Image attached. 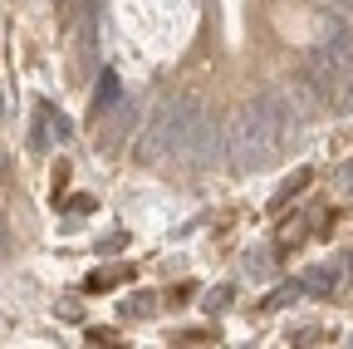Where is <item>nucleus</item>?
<instances>
[{
    "instance_id": "nucleus-1",
    "label": "nucleus",
    "mask_w": 353,
    "mask_h": 349,
    "mask_svg": "<svg viewBox=\"0 0 353 349\" xmlns=\"http://www.w3.org/2000/svg\"><path fill=\"white\" fill-rule=\"evenodd\" d=\"M294 128H299V118L290 113V99H285V94L245 99V104L231 113V128H226V158H231V167H236V172L270 167Z\"/></svg>"
},
{
    "instance_id": "nucleus-2",
    "label": "nucleus",
    "mask_w": 353,
    "mask_h": 349,
    "mask_svg": "<svg viewBox=\"0 0 353 349\" xmlns=\"http://www.w3.org/2000/svg\"><path fill=\"white\" fill-rule=\"evenodd\" d=\"M216 153H221V138H216V123L201 109V99H162L157 104L148 133H143V158L148 162L176 158V162L206 167V162H216Z\"/></svg>"
},
{
    "instance_id": "nucleus-3",
    "label": "nucleus",
    "mask_w": 353,
    "mask_h": 349,
    "mask_svg": "<svg viewBox=\"0 0 353 349\" xmlns=\"http://www.w3.org/2000/svg\"><path fill=\"white\" fill-rule=\"evenodd\" d=\"M50 133H54V138L64 143V138L74 133V128H69V118H64V113H59V109H54L50 99H39V123H34V133H30V143H34V148L44 153V148H50Z\"/></svg>"
},
{
    "instance_id": "nucleus-4",
    "label": "nucleus",
    "mask_w": 353,
    "mask_h": 349,
    "mask_svg": "<svg viewBox=\"0 0 353 349\" xmlns=\"http://www.w3.org/2000/svg\"><path fill=\"white\" fill-rule=\"evenodd\" d=\"M118 99H123V89H118V79H113V74L103 69V74H99V89H94V113H108V109H113Z\"/></svg>"
},
{
    "instance_id": "nucleus-5",
    "label": "nucleus",
    "mask_w": 353,
    "mask_h": 349,
    "mask_svg": "<svg viewBox=\"0 0 353 349\" xmlns=\"http://www.w3.org/2000/svg\"><path fill=\"white\" fill-rule=\"evenodd\" d=\"M334 285H339V266H314V271L304 276V290L309 295H329Z\"/></svg>"
},
{
    "instance_id": "nucleus-6",
    "label": "nucleus",
    "mask_w": 353,
    "mask_h": 349,
    "mask_svg": "<svg viewBox=\"0 0 353 349\" xmlns=\"http://www.w3.org/2000/svg\"><path fill=\"white\" fill-rule=\"evenodd\" d=\"M329 104H334L339 113H353V64L343 69V79H339L334 89H329Z\"/></svg>"
},
{
    "instance_id": "nucleus-7",
    "label": "nucleus",
    "mask_w": 353,
    "mask_h": 349,
    "mask_svg": "<svg viewBox=\"0 0 353 349\" xmlns=\"http://www.w3.org/2000/svg\"><path fill=\"white\" fill-rule=\"evenodd\" d=\"M265 271H270V256H265V251H250V256H245V276H250V281H265Z\"/></svg>"
},
{
    "instance_id": "nucleus-8",
    "label": "nucleus",
    "mask_w": 353,
    "mask_h": 349,
    "mask_svg": "<svg viewBox=\"0 0 353 349\" xmlns=\"http://www.w3.org/2000/svg\"><path fill=\"white\" fill-rule=\"evenodd\" d=\"M148 300H152V295H138V300H128V305H123V315H148V310H152Z\"/></svg>"
},
{
    "instance_id": "nucleus-9",
    "label": "nucleus",
    "mask_w": 353,
    "mask_h": 349,
    "mask_svg": "<svg viewBox=\"0 0 353 349\" xmlns=\"http://www.w3.org/2000/svg\"><path fill=\"white\" fill-rule=\"evenodd\" d=\"M226 300H231V285H221V290H216L206 305H211V310H226Z\"/></svg>"
},
{
    "instance_id": "nucleus-10",
    "label": "nucleus",
    "mask_w": 353,
    "mask_h": 349,
    "mask_svg": "<svg viewBox=\"0 0 353 349\" xmlns=\"http://www.w3.org/2000/svg\"><path fill=\"white\" fill-rule=\"evenodd\" d=\"M329 6H334V10H353V0H329Z\"/></svg>"
},
{
    "instance_id": "nucleus-11",
    "label": "nucleus",
    "mask_w": 353,
    "mask_h": 349,
    "mask_svg": "<svg viewBox=\"0 0 353 349\" xmlns=\"http://www.w3.org/2000/svg\"><path fill=\"white\" fill-rule=\"evenodd\" d=\"M348 261H353V256H348ZM348 271H353V266H348Z\"/></svg>"
},
{
    "instance_id": "nucleus-12",
    "label": "nucleus",
    "mask_w": 353,
    "mask_h": 349,
    "mask_svg": "<svg viewBox=\"0 0 353 349\" xmlns=\"http://www.w3.org/2000/svg\"><path fill=\"white\" fill-rule=\"evenodd\" d=\"M348 344H353V339H348Z\"/></svg>"
}]
</instances>
